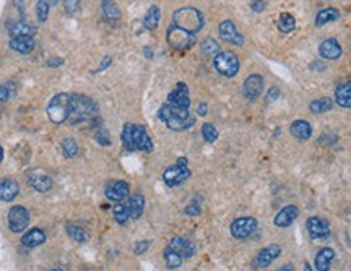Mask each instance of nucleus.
Returning <instances> with one entry per match:
<instances>
[{
	"label": "nucleus",
	"mask_w": 351,
	"mask_h": 271,
	"mask_svg": "<svg viewBox=\"0 0 351 271\" xmlns=\"http://www.w3.org/2000/svg\"><path fill=\"white\" fill-rule=\"evenodd\" d=\"M158 117L163 123H166L168 129L176 132L187 130L195 122V117L192 116L189 109L174 106V104H169V102L163 104L158 112Z\"/></svg>",
	"instance_id": "nucleus-1"
},
{
	"label": "nucleus",
	"mask_w": 351,
	"mask_h": 271,
	"mask_svg": "<svg viewBox=\"0 0 351 271\" xmlns=\"http://www.w3.org/2000/svg\"><path fill=\"white\" fill-rule=\"evenodd\" d=\"M122 144L127 151H153V141L148 137V133L145 127L142 125H133V123H126L122 130Z\"/></svg>",
	"instance_id": "nucleus-2"
},
{
	"label": "nucleus",
	"mask_w": 351,
	"mask_h": 271,
	"mask_svg": "<svg viewBox=\"0 0 351 271\" xmlns=\"http://www.w3.org/2000/svg\"><path fill=\"white\" fill-rule=\"evenodd\" d=\"M98 114V106L91 98L85 95H74L70 99V114L68 120L72 125H77L81 122H91L93 117Z\"/></svg>",
	"instance_id": "nucleus-3"
},
{
	"label": "nucleus",
	"mask_w": 351,
	"mask_h": 271,
	"mask_svg": "<svg viewBox=\"0 0 351 271\" xmlns=\"http://www.w3.org/2000/svg\"><path fill=\"white\" fill-rule=\"evenodd\" d=\"M172 25L178 26L187 33L197 34L199 31L205 25V18L202 15L200 10L194 8V7H182L179 10H176L172 15Z\"/></svg>",
	"instance_id": "nucleus-4"
},
{
	"label": "nucleus",
	"mask_w": 351,
	"mask_h": 271,
	"mask_svg": "<svg viewBox=\"0 0 351 271\" xmlns=\"http://www.w3.org/2000/svg\"><path fill=\"white\" fill-rule=\"evenodd\" d=\"M70 99L72 96L67 95V93H59L56 95L52 99L49 101L47 104V117L49 120L60 125L64 123L68 119V114H70Z\"/></svg>",
	"instance_id": "nucleus-5"
},
{
	"label": "nucleus",
	"mask_w": 351,
	"mask_h": 271,
	"mask_svg": "<svg viewBox=\"0 0 351 271\" xmlns=\"http://www.w3.org/2000/svg\"><path fill=\"white\" fill-rule=\"evenodd\" d=\"M213 65L220 75L226 78H233L239 71V57L231 50H221L213 59Z\"/></svg>",
	"instance_id": "nucleus-6"
},
{
	"label": "nucleus",
	"mask_w": 351,
	"mask_h": 271,
	"mask_svg": "<svg viewBox=\"0 0 351 271\" xmlns=\"http://www.w3.org/2000/svg\"><path fill=\"white\" fill-rule=\"evenodd\" d=\"M29 211L26 210L25 206H12L10 208V211L7 214V224H8V229L12 231L13 234H22L26 231V227L29 226Z\"/></svg>",
	"instance_id": "nucleus-7"
},
{
	"label": "nucleus",
	"mask_w": 351,
	"mask_h": 271,
	"mask_svg": "<svg viewBox=\"0 0 351 271\" xmlns=\"http://www.w3.org/2000/svg\"><path fill=\"white\" fill-rule=\"evenodd\" d=\"M166 41L168 44L172 49H178V50H184V49H189L194 46L195 43V34L187 33V31H184L178 26L171 25L168 33H166Z\"/></svg>",
	"instance_id": "nucleus-8"
},
{
	"label": "nucleus",
	"mask_w": 351,
	"mask_h": 271,
	"mask_svg": "<svg viewBox=\"0 0 351 271\" xmlns=\"http://www.w3.org/2000/svg\"><path fill=\"white\" fill-rule=\"evenodd\" d=\"M257 227H259V224H257V220L255 218H251V216H245V218H237V220H234L231 223V236L234 239H239V241H244V239L251 237L255 231Z\"/></svg>",
	"instance_id": "nucleus-9"
},
{
	"label": "nucleus",
	"mask_w": 351,
	"mask_h": 271,
	"mask_svg": "<svg viewBox=\"0 0 351 271\" xmlns=\"http://www.w3.org/2000/svg\"><path fill=\"white\" fill-rule=\"evenodd\" d=\"M190 177V171L187 166H179V164H174L172 168H168L163 174V180L168 187H176V185H181L184 184Z\"/></svg>",
	"instance_id": "nucleus-10"
},
{
	"label": "nucleus",
	"mask_w": 351,
	"mask_h": 271,
	"mask_svg": "<svg viewBox=\"0 0 351 271\" xmlns=\"http://www.w3.org/2000/svg\"><path fill=\"white\" fill-rule=\"evenodd\" d=\"M264 91V78L260 75H249L244 80V85H242V95L245 99L254 101L257 98H260Z\"/></svg>",
	"instance_id": "nucleus-11"
},
{
	"label": "nucleus",
	"mask_w": 351,
	"mask_h": 271,
	"mask_svg": "<svg viewBox=\"0 0 351 271\" xmlns=\"http://www.w3.org/2000/svg\"><path fill=\"white\" fill-rule=\"evenodd\" d=\"M218 31H220V38L223 41H226V43L239 46V47L244 44V38L241 36V33L237 31V28L234 26L231 20H224V22H221L218 26Z\"/></svg>",
	"instance_id": "nucleus-12"
},
{
	"label": "nucleus",
	"mask_w": 351,
	"mask_h": 271,
	"mask_svg": "<svg viewBox=\"0 0 351 271\" xmlns=\"http://www.w3.org/2000/svg\"><path fill=\"white\" fill-rule=\"evenodd\" d=\"M306 229L311 239H327L330 236V227L327 221H324L319 216H311L306 221Z\"/></svg>",
	"instance_id": "nucleus-13"
},
{
	"label": "nucleus",
	"mask_w": 351,
	"mask_h": 271,
	"mask_svg": "<svg viewBox=\"0 0 351 271\" xmlns=\"http://www.w3.org/2000/svg\"><path fill=\"white\" fill-rule=\"evenodd\" d=\"M282 254V247L278 244H272L265 248H262L259 254H257L255 260H254V266L255 268H267L270 266V263L273 260H276Z\"/></svg>",
	"instance_id": "nucleus-14"
},
{
	"label": "nucleus",
	"mask_w": 351,
	"mask_h": 271,
	"mask_svg": "<svg viewBox=\"0 0 351 271\" xmlns=\"http://www.w3.org/2000/svg\"><path fill=\"white\" fill-rule=\"evenodd\" d=\"M129 192H130V187L126 180H116L112 182L106 187L104 190V195L109 202H122L126 200V198L129 196Z\"/></svg>",
	"instance_id": "nucleus-15"
},
{
	"label": "nucleus",
	"mask_w": 351,
	"mask_h": 271,
	"mask_svg": "<svg viewBox=\"0 0 351 271\" xmlns=\"http://www.w3.org/2000/svg\"><path fill=\"white\" fill-rule=\"evenodd\" d=\"M168 102L169 104H174V106L189 109L190 107V98H189V88H187V85H185V83H178V85H176V88L169 93Z\"/></svg>",
	"instance_id": "nucleus-16"
},
{
	"label": "nucleus",
	"mask_w": 351,
	"mask_h": 271,
	"mask_svg": "<svg viewBox=\"0 0 351 271\" xmlns=\"http://www.w3.org/2000/svg\"><path fill=\"white\" fill-rule=\"evenodd\" d=\"M28 184L39 193H46L52 189V179L43 171H33L28 175Z\"/></svg>",
	"instance_id": "nucleus-17"
},
{
	"label": "nucleus",
	"mask_w": 351,
	"mask_h": 271,
	"mask_svg": "<svg viewBox=\"0 0 351 271\" xmlns=\"http://www.w3.org/2000/svg\"><path fill=\"white\" fill-rule=\"evenodd\" d=\"M299 214V210H297V206L294 205H288L285 208H282L280 211H278L273 218V224L276 227H288V226H291L294 221H296V218Z\"/></svg>",
	"instance_id": "nucleus-18"
},
{
	"label": "nucleus",
	"mask_w": 351,
	"mask_h": 271,
	"mask_svg": "<svg viewBox=\"0 0 351 271\" xmlns=\"http://www.w3.org/2000/svg\"><path fill=\"white\" fill-rule=\"evenodd\" d=\"M169 248H172L174 252H178L182 258H192L195 255V244L189 239H184V237H172L169 244Z\"/></svg>",
	"instance_id": "nucleus-19"
},
{
	"label": "nucleus",
	"mask_w": 351,
	"mask_h": 271,
	"mask_svg": "<svg viewBox=\"0 0 351 271\" xmlns=\"http://www.w3.org/2000/svg\"><path fill=\"white\" fill-rule=\"evenodd\" d=\"M319 54H321L322 59L337 60V59H340V56H342V46H340V43L334 38L325 39L324 43L319 46Z\"/></svg>",
	"instance_id": "nucleus-20"
},
{
	"label": "nucleus",
	"mask_w": 351,
	"mask_h": 271,
	"mask_svg": "<svg viewBox=\"0 0 351 271\" xmlns=\"http://www.w3.org/2000/svg\"><path fill=\"white\" fill-rule=\"evenodd\" d=\"M20 192V185L13 179H0V202H13Z\"/></svg>",
	"instance_id": "nucleus-21"
},
{
	"label": "nucleus",
	"mask_w": 351,
	"mask_h": 271,
	"mask_svg": "<svg viewBox=\"0 0 351 271\" xmlns=\"http://www.w3.org/2000/svg\"><path fill=\"white\" fill-rule=\"evenodd\" d=\"M46 242V232L39 227H33L29 229L26 234H23L22 237V244L28 248H36L39 245H43Z\"/></svg>",
	"instance_id": "nucleus-22"
},
{
	"label": "nucleus",
	"mask_w": 351,
	"mask_h": 271,
	"mask_svg": "<svg viewBox=\"0 0 351 271\" xmlns=\"http://www.w3.org/2000/svg\"><path fill=\"white\" fill-rule=\"evenodd\" d=\"M7 29H8V34L15 38V36H31L36 33V28L33 25H29L23 20H18V22H8L7 23Z\"/></svg>",
	"instance_id": "nucleus-23"
},
{
	"label": "nucleus",
	"mask_w": 351,
	"mask_h": 271,
	"mask_svg": "<svg viewBox=\"0 0 351 271\" xmlns=\"http://www.w3.org/2000/svg\"><path fill=\"white\" fill-rule=\"evenodd\" d=\"M291 135L296 138V140H309L312 137V127L311 123H309L307 120H294L291 123Z\"/></svg>",
	"instance_id": "nucleus-24"
},
{
	"label": "nucleus",
	"mask_w": 351,
	"mask_h": 271,
	"mask_svg": "<svg viewBox=\"0 0 351 271\" xmlns=\"http://www.w3.org/2000/svg\"><path fill=\"white\" fill-rule=\"evenodd\" d=\"M10 47L20 54H29L34 49V39L31 36H15L10 39Z\"/></svg>",
	"instance_id": "nucleus-25"
},
{
	"label": "nucleus",
	"mask_w": 351,
	"mask_h": 271,
	"mask_svg": "<svg viewBox=\"0 0 351 271\" xmlns=\"http://www.w3.org/2000/svg\"><path fill=\"white\" fill-rule=\"evenodd\" d=\"M127 210L130 214V220H138V218L143 214V210H145V196L140 193L132 195L127 203Z\"/></svg>",
	"instance_id": "nucleus-26"
},
{
	"label": "nucleus",
	"mask_w": 351,
	"mask_h": 271,
	"mask_svg": "<svg viewBox=\"0 0 351 271\" xmlns=\"http://www.w3.org/2000/svg\"><path fill=\"white\" fill-rule=\"evenodd\" d=\"M335 257L334 248L325 247L319 250V254L315 255V268L317 271H328L330 265H332V260Z\"/></svg>",
	"instance_id": "nucleus-27"
},
{
	"label": "nucleus",
	"mask_w": 351,
	"mask_h": 271,
	"mask_svg": "<svg viewBox=\"0 0 351 271\" xmlns=\"http://www.w3.org/2000/svg\"><path fill=\"white\" fill-rule=\"evenodd\" d=\"M335 101L340 107H345V109L351 107V81L342 83L335 89Z\"/></svg>",
	"instance_id": "nucleus-28"
},
{
	"label": "nucleus",
	"mask_w": 351,
	"mask_h": 271,
	"mask_svg": "<svg viewBox=\"0 0 351 271\" xmlns=\"http://www.w3.org/2000/svg\"><path fill=\"white\" fill-rule=\"evenodd\" d=\"M65 231H67V234H68V237L72 239V241H75L78 244H85V242L90 241V232L86 231L85 227H81V226L68 223L65 226Z\"/></svg>",
	"instance_id": "nucleus-29"
},
{
	"label": "nucleus",
	"mask_w": 351,
	"mask_h": 271,
	"mask_svg": "<svg viewBox=\"0 0 351 271\" xmlns=\"http://www.w3.org/2000/svg\"><path fill=\"white\" fill-rule=\"evenodd\" d=\"M160 18H161L160 8L156 5H151L148 8L145 18H143V26H145L148 31H154V29L158 28V25H160Z\"/></svg>",
	"instance_id": "nucleus-30"
},
{
	"label": "nucleus",
	"mask_w": 351,
	"mask_h": 271,
	"mask_svg": "<svg viewBox=\"0 0 351 271\" xmlns=\"http://www.w3.org/2000/svg\"><path fill=\"white\" fill-rule=\"evenodd\" d=\"M338 18H340V12H338L337 8H324L315 16V25L317 26H324L327 23L337 22Z\"/></svg>",
	"instance_id": "nucleus-31"
},
{
	"label": "nucleus",
	"mask_w": 351,
	"mask_h": 271,
	"mask_svg": "<svg viewBox=\"0 0 351 271\" xmlns=\"http://www.w3.org/2000/svg\"><path fill=\"white\" fill-rule=\"evenodd\" d=\"M101 8H102V13H104V16L109 20V22H117V20H120V10L114 0H102Z\"/></svg>",
	"instance_id": "nucleus-32"
},
{
	"label": "nucleus",
	"mask_w": 351,
	"mask_h": 271,
	"mask_svg": "<svg viewBox=\"0 0 351 271\" xmlns=\"http://www.w3.org/2000/svg\"><path fill=\"white\" fill-rule=\"evenodd\" d=\"M276 26H278V29L282 31V33L288 34V33H291V31H294L296 20H294V16L291 13H282L280 16H278Z\"/></svg>",
	"instance_id": "nucleus-33"
},
{
	"label": "nucleus",
	"mask_w": 351,
	"mask_h": 271,
	"mask_svg": "<svg viewBox=\"0 0 351 271\" xmlns=\"http://www.w3.org/2000/svg\"><path fill=\"white\" fill-rule=\"evenodd\" d=\"M163 257H164V262H166V266L169 269H176V268H179L182 265V257L178 254V252H174L172 248L166 247L164 248V252H163Z\"/></svg>",
	"instance_id": "nucleus-34"
},
{
	"label": "nucleus",
	"mask_w": 351,
	"mask_h": 271,
	"mask_svg": "<svg viewBox=\"0 0 351 271\" xmlns=\"http://www.w3.org/2000/svg\"><path fill=\"white\" fill-rule=\"evenodd\" d=\"M334 107V101L330 98H319L315 101H312L311 104H309V109H311L312 112L315 114H324V112H328L332 111Z\"/></svg>",
	"instance_id": "nucleus-35"
},
{
	"label": "nucleus",
	"mask_w": 351,
	"mask_h": 271,
	"mask_svg": "<svg viewBox=\"0 0 351 271\" xmlns=\"http://www.w3.org/2000/svg\"><path fill=\"white\" fill-rule=\"evenodd\" d=\"M202 52L205 56H210V57H215L216 54H220V46H218V43H216V41L213 39V38H205L203 41H202Z\"/></svg>",
	"instance_id": "nucleus-36"
},
{
	"label": "nucleus",
	"mask_w": 351,
	"mask_h": 271,
	"mask_svg": "<svg viewBox=\"0 0 351 271\" xmlns=\"http://www.w3.org/2000/svg\"><path fill=\"white\" fill-rule=\"evenodd\" d=\"M112 213H114V220H116L119 224H126V223L130 220V214H129V210H127V205H124V203H116L114 208H112Z\"/></svg>",
	"instance_id": "nucleus-37"
},
{
	"label": "nucleus",
	"mask_w": 351,
	"mask_h": 271,
	"mask_svg": "<svg viewBox=\"0 0 351 271\" xmlns=\"http://www.w3.org/2000/svg\"><path fill=\"white\" fill-rule=\"evenodd\" d=\"M62 153L65 158H75L78 154V144L74 138H65L62 141Z\"/></svg>",
	"instance_id": "nucleus-38"
},
{
	"label": "nucleus",
	"mask_w": 351,
	"mask_h": 271,
	"mask_svg": "<svg viewBox=\"0 0 351 271\" xmlns=\"http://www.w3.org/2000/svg\"><path fill=\"white\" fill-rule=\"evenodd\" d=\"M50 2L49 0H38V4H36V16L41 23H44L47 16H49V10H50Z\"/></svg>",
	"instance_id": "nucleus-39"
},
{
	"label": "nucleus",
	"mask_w": 351,
	"mask_h": 271,
	"mask_svg": "<svg viewBox=\"0 0 351 271\" xmlns=\"http://www.w3.org/2000/svg\"><path fill=\"white\" fill-rule=\"evenodd\" d=\"M202 137L205 141L213 143L218 140V130H216L212 123H203L202 125Z\"/></svg>",
	"instance_id": "nucleus-40"
},
{
	"label": "nucleus",
	"mask_w": 351,
	"mask_h": 271,
	"mask_svg": "<svg viewBox=\"0 0 351 271\" xmlns=\"http://www.w3.org/2000/svg\"><path fill=\"white\" fill-rule=\"evenodd\" d=\"M95 135H96V141L101 144V147H109V144H111V138H109V133H108L106 129L98 127Z\"/></svg>",
	"instance_id": "nucleus-41"
},
{
	"label": "nucleus",
	"mask_w": 351,
	"mask_h": 271,
	"mask_svg": "<svg viewBox=\"0 0 351 271\" xmlns=\"http://www.w3.org/2000/svg\"><path fill=\"white\" fill-rule=\"evenodd\" d=\"M185 214L187 216H199L200 213H202V208H200V202H192L190 205H187L185 206Z\"/></svg>",
	"instance_id": "nucleus-42"
},
{
	"label": "nucleus",
	"mask_w": 351,
	"mask_h": 271,
	"mask_svg": "<svg viewBox=\"0 0 351 271\" xmlns=\"http://www.w3.org/2000/svg\"><path fill=\"white\" fill-rule=\"evenodd\" d=\"M64 7L67 10V13L74 15L80 8V0H64Z\"/></svg>",
	"instance_id": "nucleus-43"
},
{
	"label": "nucleus",
	"mask_w": 351,
	"mask_h": 271,
	"mask_svg": "<svg viewBox=\"0 0 351 271\" xmlns=\"http://www.w3.org/2000/svg\"><path fill=\"white\" fill-rule=\"evenodd\" d=\"M148 247H150V242L148 241H142V242H138L135 247H133V254H135V255L145 254L147 250H148Z\"/></svg>",
	"instance_id": "nucleus-44"
},
{
	"label": "nucleus",
	"mask_w": 351,
	"mask_h": 271,
	"mask_svg": "<svg viewBox=\"0 0 351 271\" xmlns=\"http://www.w3.org/2000/svg\"><path fill=\"white\" fill-rule=\"evenodd\" d=\"M251 8L254 10V12H257V13L264 12V10H265V2H264V0H254V2L251 4Z\"/></svg>",
	"instance_id": "nucleus-45"
},
{
	"label": "nucleus",
	"mask_w": 351,
	"mask_h": 271,
	"mask_svg": "<svg viewBox=\"0 0 351 271\" xmlns=\"http://www.w3.org/2000/svg\"><path fill=\"white\" fill-rule=\"evenodd\" d=\"M278 96H280V89L273 86L270 91H268V96H267V99H268V102H272V101H276V99H278Z\"/></svg>",
	"instance_id": "nucleus-46"
},
{
	"label": "nucleus",
	"mask_w": 351,
	"mask_h": 271,
	"mask_svg": "<svg viewBox=\"0 0 351 271\" xmlns=\"http://www.w3.org/2000/svg\"><path fill=\"white\" fill-rule=\"evenodd\" d=\"M111 62H112V59H111L109 56H106L104 59L101 60V64H99V67L96 68V71H102V70H106V68L111 65Z\"/></svg>",
	"instance_id": "nucleus-47"
},
{
	"label": "nucleus",
	"mask_w": 351,
	"mask_h": 271,
	"mask_svg": "<svg viewBox=\"0 0 351 271\" xmlns=\"http://www.w3.org/2000/svg\"><path fill=\"white\" fill-rule=\"evenodd\" d=\"M64 64V59H60V57H52V59H49L47 60V67H59Z\"/></svg>",
	"instance_id": "nucleus-48"
},
{
	"label": "nucleus",
	"mask_w": 351,
	"mask_h": 271,
	"mask_svg": "<svg viewBox=\"0 0 351 271\" xmlns=\"http://www.w3.org/2000/svg\"><path fill=\"white\" fill-rule=\"evenodd\" d=\"M206 112H208V106H206L205 102H200L199 107H197V114L199 116H206Z\"/></svg>",
	"instance_id": "nucleus-49"
},
{
	"label": "nucleus",
	"mask_w": 351,
	"mask_h": 271,
	"mask_svg": "<svg viewBox=\"0 0 351 271\" xmlns=\"http://www.w3.org/2000/svg\"><path fill=\"white\" fill-rule=\"evenodd\" d=\"M7 99H8V89L0 85V102H4Z\"/></svg>",
	"instance_id": "nucleus-50"
},
{
	"label": "nucleus",
	"mask_w": 351,
	"mask_h": 271,
	"mask_svg": "<svg viewBox=\"0 0 351 271\" xmlns=\"http://www.w3.org/2000/svg\"><path fill=\"white\" fill-rule=\"evenodd\" d=\"M324 68H325V64H322V62H319V60L314 62V64H311V70H314V71H315V70L322 71Z\"/></svg>",
	"instance_id": "nucleus-51"
},
{
	"label": "nucleus",
	"mask_w": 351,
	"mask_h": 271,
	"mask_svg": "<svg viewBox=\"0 0 351 271\" xmlns=\"http://www.w3.org/2000/svg\"><path fill=\"white\" fill-rule=\"evenodd\" d=\"M276 271H294V268H293V265H285L282 268H278Z\"/></svg>",
	"instance_id": "nucleus-52"
},
{
	"label": "nucleus",
	"mask_w": 351,
	"mask_h": 271,
	"mask_svg": "<svg viewBox=\"0 0 351 271\" xmlns=\"http://www.w3.org/2000/svg\"><path fill=\"white\" fill-rule=\"evenodd\" d=\"M145 56L147 59H153V50L150 47H145Z\"/></svg>",
	"instance_id": "nucleus-53"
},
{
	"label": "nucleus",
	"mask_w": 351,
	"mask_h": 271,
	"mask_svg": "<svg viewBox=\"0 0 351 271\" xmlns=\"http://www.w3.org/2000/svg\"><path fill=\"white\" fill-rule=\"evenodd\" d=\"M176 164H179V166H187V159H185V158H179Z\"/></svg>",
	"instance_id": "nucleus-54"
},
{
	"label": "nucleus",
	"mask_w": 351,
	"mask_h": 271,
	"mask_svg": "<svg viewBox=\"0 0 351 271\" xmlns=\"http://www.w3.org/2000/svg\"><path fill=\"white\" fill-rule=\"evenodd\" d=\"M304 271H312L311 265H309V263H306V265H304Z\"/></svg>",
	"instance_id": "nucleus-55"
},
{
	"label": "nucleus",
	"mask_w": 351,
	"mask_h": 271,
	"mask_svg": "<svg viewBox=\"0 0 351 271\" xmlns=\"http://www.w3.org/2000/svg\"><path fill=\"white\" fill-rule=\"evenodd\" d=\"M4 161V150H2V147H0V162Z\"/></svg>",
	"instance_id": "nucleus-56"
},
{
	"label": "nucleus",
	"mask_w": 351,
	"mask_h": 271,
	"mask_svg": "<svg viewBox=\"0 0 351 271\" xmlns=\"http://www.w3.org/2000/svg\"><path fill=\"white\" fill-rule=\"evenodd\" d=\"M49 271H64V269H59V268H54V269H49Z\"/></svg>",
	"instance_id": "nucleus-57"
},
{
	"label": "nucleus",
	"mask_w": 351,
	"mask_h": 271,
	"mask_svg": "<svg viewBox=\"0 0 351 271\" xmlns=\"http://www.w3.org/2000/svg\"><path fill=\"white\" fill-rule=\"evenodd\" d=\"M57 4V0H52V2H50V5H56Z\"/></svg>",
	"instance_id": "nucleus-58"
}]
</instances>
